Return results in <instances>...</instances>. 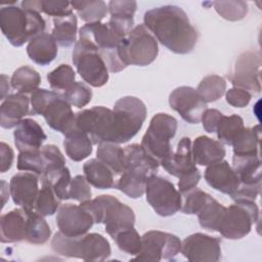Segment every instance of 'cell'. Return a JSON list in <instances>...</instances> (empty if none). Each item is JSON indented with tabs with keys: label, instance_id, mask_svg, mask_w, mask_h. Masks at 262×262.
Returning a JSON list of instances; mask_svg holds the SVG:
<instances>
[{
	"label": "cell",
	"instance_id": "obj_1",
	"mask_svg": "<svg viewBox=\"0 0 262 262\" xmlns=\"http://www.w3.org/2000/svg\"><path fill=\"white\" fill-rule=\"evenodd\" d=\"M143 23L154 37L174 53L187 54L198 42V31L186 12L177 5H162L147 10Z\"/></svg>",
	"mask_w": 262,
	"mask_h": 262
},
{
	"label": "cell",
	"instance_id": "obj_2",
	"mask_svg": "<svg viewBox=\"0 0 262 262\" xmlns=\"http://www.w3.org/2000/svg\"><path fill=\"white\" fill-rule=\"evenodd\" d=\"M159 162L152 159L140 144H129L124 148V171L116 188L131 199H138L145 192L149 176L159 171Z\"/></svg>",
	"mask_w": 262,
	"mask_h": 262
},
{
	"label": "cell",
	"instance_id": "obj_3",
	"mask_svg": "<svg viewBox=\"0 0 262 262\" xmlns=\"http://www.w3.org/2000/svg\"><path fill=\"white\" fill-rule=\"evenodd\" d=\"M0 28L12 46L20 47L44 33L46 23L36 10L8 5L0 9Z\"/></svg>",
	"mask_w": 262,
	"mask_h": 262
},
{
	"label": "cell",
	"instance_id": "obj_4",
	"mask_svg": "<svg viewBox=\"0 0 262 262\" xmlns=\"http://www.w3.org/2000/svg\"><path fill=\"white\" fill-rule=\"evenodd\" d=\"M30 101V115L43 116L51 129L66 135L75 128L76 114L61 93L38 88L31 94Z\"/></svg>",
	"mask_w": 262,
	"mask_h": 262
},
{
	"label": "cell",
	"instance_id": "obj_5",
	"mask_svg": "<svg viewBox=\"0 0 262 262\" xmlns=\"http://www.w3.org/2000/svg\"><path fill=\"white\" fill-rule=\"evenodd\" d=\"M51 249L63 257L98 262L106 260L112 253L108 241L96 232L67 236L58 231L52 237Z\"/></svg>",
	"mask_w": 262,
	"mask_h": 262
},
{
	"label": "cell",
	"instance_id": "obj_6",
	"mask_svg": "<svg viewBox=\"0 0 262 262\" xmlns=\"http://www.w3.org/2000/svg\"><path fill=\"white\" fill-rule=\"evenodd\" d=\"M93 218L94 223H103L112 236L123 229L134 227L135 214L127 205L111 194H101L80 204Z\"/></svg>",
	"mask_w": 262,
	"mask_h": 262
},
{
	"label": "cell",
	"instance_id": "obj_7",
	"mask_svg": "<svg viewBox=\"0 0 262 262\" xmlns=\"http://www.w3.org/2000/svg\"><path fill=\"white\" fill-rule=\"evenodd\" d=\"M114 143H125L141 129L146 118L145 104L135 96H124L118 99L113 108Z\"/></svg>",
	"mask_w": 262,
	"mask_h": 262
},
{
	"label": "cell",
	"instance_id": "obj_8",
	"mask_svg": "<svg viewBox=\"0 0 262 262\" xmlns=\"http://www.w3.org/2000/svg\"><path fill=\"white\" fill-rule=\"evenodd\" d=\"M119 56L126 66L145 67L158 56L159 47L154 35L143 24L135 26L119 43Z\"/></svg>",
	"mask_w": 262,
	"mask_h": 262
},
{
	"label": "cell",
	"instance_id": "obj_9",
	"mask_svg": "<svg viewBox=\"0 0 262 262\" xmlns=\"http://www.w3.org/2000/svg\"><path fill=\"white\" fill-rule=\"evenodd\" d=\"M79 39L91 44L104 60L108 72L119 73L127 67L119 56V39L111 30L107 24L92 23L86 24L79 30Z\"/></svg>",
	"mask_w": 262,
	"mask_h": 262
},
{
	"label": "cell",
	"instance_id": "obj_10",
	"mask_svg": "<svg viewBox=\"0 0 262 262\" xmlns=\"http://www.w3.org/2000/svg\"><path fill=\"white\" fill-rule=\"evenodd\" d=\"M177 131V121L174 117L159 113L156 114L142 137L140 145L159 164L172 151L170 140Z\"/></svg>",
	"mask_w": 262,
	"mask_h": 262
},
{
	"label": "cell",
	"instance_id": "obj_11",
	"mask_svg": "<svg viewBox=\"0 0 262 262\" xmlns=\"http://www.w3.org/2000/svg\"><path fill=\"white\" fill-rule=\"evenodd\" d=\"M73 63L81 78L92 87H101L108 81V69L98 51L88 42L79 39L74 46Z\"/></svg>",
	"mask_w": 262,
	"mask_h": 262
},
{
	"label": "cell",
	"instance_id": "obj_12",
	"mask_svg": "<svg viewBox=\"0 0 262 262\" xmlns=\"http://www.w3.org/2000/svg\"><path fill=\"white\" fill-rule=\"evenodd\" d=\"M258 218L259 209L255 202H234L225 208L217 231L225 238L239 239L250 233Z\"/></svg>",
	"mask_w": 262,
	"mask_h": 262
},
{
	"label": "cell",
	"instance_id": "obj_13",
	"mask_svg": "<svg viewBox=\"0 0 262 262\" xmlns=\"http://www.w3.org/2000/svg\"><path fill=\"white\" fill-rule=\"evenodd\" d=\"M145 198L155 212L162 217H169L181 209L182 195L168 179L154 174L145 184Z\"/></svg>",
	"mask_w": 262,
	"mask_h": 262
},
{
	"label": "cell",
	"instance_id": "obj_14",
	"mask_svg": "<svg viewBox=\"0 0 262 262\" xmlns=\"http://www.w3.org/2000/svg\"><path fill=\"white\" fill-rule=\"evenodd\" d=\"M114 113L105 106L98 105L78 112L75 127L87 133L93 144L112 142Z\"/></svg>",
	"mask_w": 262,
	"mask_h": 262
},
{
	"label": "cell",
	"instance_id": "obj_15",
	"mask_svg": "<svg viewBox=\"0 0 262 262\" xmlns=\"http://www.w3.org/2000/svg\"><path fill=\"white\" fill-rule=\"evenodd\" d=\"M181 244L175 234L149 230L141 236V250L133 260L152 262L173 260L180 253Z\"/></svg>",
	"mask_w": 262,
	"mask_h": 262
},
{
	"label": "cell",
	"instance_id": "obj_16",
	"mask_svg": "<svg viewBox=\"0 0 262 262\" xmlns=\"http://www.w3.org/2000/svg\"><path fill=\"white\" fill-rule=\"evenodd\" d=\"M262 66L259 51H246L236 58L232 73L228 76L231 84L255 94L261 91L260 69Z\"/></svg>",
	"mask_w": 262,
	"mask_h": 262
},
{
	"label": "cell",
	"instance_id": "obj_17",
	"mask_svg": "<svg viewBox=\"0 0 262 262\" xmlns=\"http://www.w3.org/2000/svg\"><path fill=\"white\" fill-rule=\"evenodd\" d=\"M169 104L189 124L200 123L203 113L207 110V103L200 97L196 89L189 86L174 89L169 96Z\"/></svg>",
	"mask_w": 262,
	"mask_h": 262
},
{
	"label": "cell",
	"instance_id": "obj_18",
	"mask_svg": "<svg viewBox=\"0 0 262 262\" xmlns=\"http://www.w3.org/2000/svg\"><path fill=\"white\" fill-rule=\"evenodd\" d=\"M220 238L196 232L184 238L181 254L192 262H217L221 258Z\"/></svg>",
	"mask_w": 262,
	"mask_h": 262
},
{
	"label": "cell",
	"instance_id": "obj_19",
	"mask_svg": "<svg viewBox=\"0 0 262 262\" xmlns=\"http://www.w3.org/2000/svg\"><path fill=\"white\" fill-rule=\"evenodd\" d=\"M94 224L92 216L81 206L64 204L58 208L56 225L67 236H80L88 232Z\"/></svg>",
	"mask_w": 262,
	"mask_h": 262
},
{
	"label": "cell",
	"instance_id": "obj_20",
	"mask_svg": "<svg viewBox=\"0 0 262 262\" xmlns=\"http://www.w3.org/2000/svg\"><path fill=\"white\" fill-rule=\"evenodd\" d=\"M39 175L33 172H20L13 175L9 182V192L15 205L25 210H34L39 193Z\"/></svg>",
	"mask_w": 262,
	"mask_h": 262
},
{
	"label": "cell",
	"instance_id": "obj_21",
	"mask_svg": "<svg viewBox=\"0 0 262 262\" xmlns=\"http://www.w3.org/2000/svg\"><path fill=\"white\" fill-rule=\"evenodd\" d=\"M160 165L172 176L181 177L182 175L196 169L191 152V141L188 137H182L176 146V149L169 154Z\"/></svg>",
	"mask_w": 262,
	"mask_h": 262
},
{
	"label": "cell",
	"instance_id": "obj_22",
	"mask_svg": "<svg viewBox=\"0 0 262 262\" xmlns=\"http://www.w3.org/2000/svg\"><path fill=\"white\" fill-rule=\"evenodd\" d=\"M205 180L214 189L231 195L239 185V179L233 168L226 161L207 166Z\"/></svg>",
	"mask_w": 262,
	"mask_h": 262
},
{
	"label": "cell",
	"instance_id": "obj_23",
	"mask_svg": "<svg viewBox=\"0 0 262 262\" xmlns=\"http://www.w3.org/2000/svg\"><path fill=\"white\" fill-rule=\"evenodd\" d=\"M30 98L27 94H8L0 105V125L4 129L16 127L25 116L30 115Z\"/></svg>",
	"mask_w": 262,
	"mask_h": 262
},
{
	"label": "cell",
	"instance_id": "obj_24",
	"mask_svg": "<svg viewBox=\"0 0 262 262\" xmlns=\"http://www.w3.org/2000/svg\"><path fill=\"white\" fill-rule=\"evenodd\" d=\"M14 144L18 151L38 150L47 139L43 128L33 119H23L13 131Z\"/></svg>",
	"mask_w": 262,
	"mask_h": 262
},
{
	"label": "cell",
	"instance_id": "obj_25",
	"mask_svg": "<svg viewBox=\"0 0 262 262\" xmlns=\"http://www.w3.org/2000/svg\"><path fill=\"white\" fill-rule=\"evenodd\" d=\"M27 214L23 208L13 209L0 218V241L3 244L18 243L26 238Z\"/></svg>",
	"mask_w": 262,
	"mask_h": 262
},
{
	"label": "cell",
	"instance_id": "obj_26",
	"mask_svg": "<svg viewBox=\"0 0 262 262\" xmlns=\"http://www.w3.org/2000/svg\"><path fill=\"white\" fill-rule=\"evenodd\" d=\"M193 161L200 166H209L224 159L226 150L223 144L208 136L196 137L191 144Z\"/></svg>",
	"mask_w": 262,
	"mask_h": 262
},
{
	"label": "cell",
	"instance_id": "obj_27",
	"mask_svg": "<svg viewBox=\"0 0 262 262\" xmlns=\"http://www.w3.org/2000/svg\"><path fill=\"white\" fill-rule=\"evenodd\" d=\"M57 51V43L54 37L52 34L45 32L31 39L27 46L30 59L42 67L51 63L55 59Z\"/></svg>",
	"mask_w": 262,
	"mask_h": 262
},
{
	"label": "cell",
	"instance_id": "obj_28",
	"mask_svg": "<svg viewBox=\"0 0 262 262\" xmlns=\"http://www.w3.org/2000/svg\"><path fill=\"white\" fill-rule=\"evenodd\" d=\"M41 154L44 162V172L41 176L42 184L51 185L67 168L66 159L59 148L54 144L42 146Z\"/></svg>",
	"mask_w": 262,
	"mask_h": 262
},
{
	"label": "cell",
	"instance_id": "obj_29",
	"mask_svg": "<svg viewBox=\"0 0 262 262\" xmlns=\"http://www.w3.org/2000/svg\"><path fill=\"white\" fill-rule=\"evenodd\" d=\"M92 141L87 133L75 127L64 135L63 147L67 156L74 162H81L92 152Z\"/></svg>",
	"mask_w": 262,
	"mask_h": 262
},
{
	"label": "cell",
	"instance_id": "obj_30",
	"mask_svg": "<svg viewBox=\"0 0 262 262\" xmlns=\"http://www.w3.org/2000/svg\"><path fill=\"white\" fill-rule=\"evenodd\" d=\"M232 168L237 174L241 184H261L260 156H233Z\"/></svg>",
	"mask_w": 262,
	"mask_h": 262
},
{
	"label": "cell",
	"instance_id": "obj_31",
	"mask_svg": "<svg viewBox=\"0 0 262 262\" xmlns=\"http://www.w3.org/2000/svg\"><path fill=\"white\" fill-rule=\"evenodd\" d=\"M83 172L90 185L98 189H108L116 186L113 171L98 159H91L83 166Z\"/></svg>",
	"mask_w": 262,
	"mask_h": 262
},
{
	"label": "cell",
	"instance_id": "obj_32",
	"mask_svg": "<svg viewBox=\"0 0 262 262\" xmlns=\"http://www.w3.org/2000/svg\"><path fill=\"white\" fill-rule=\"evenodd\" d=\"M25 211L27 214L25 241L33 245L45 244L51 235V229L48 223L43 218V216L38 214L35 210Z\"/></svg>",
	"mask_w": 262,
	"mask_h": 262
},
{
	"label": "cell",
	"instance_id": "obj_33",
	"mask_svg": "<svg viewBox=\"0 0 262 262\" xmlns=\"http://www.w3.org/2000/svg\"><path fill=\"white\" fill-rule=\"evenodd\" d=\"M260 138L261 130L259 125L251 128H245L232 143L233 156H260Z\"/></svg>",
	"mask_w": 262,
	"mask_h": 262
},
{
	"label": "cell",
	"instance_id": "obj_34",
	"mask_svg": "<svg viewBox=\"0 0 262 262\" xmlns=\"http://www.w3.org/2000/svg\"><path fill=\"white\" fill-rule=\"evenodd\" d=\"M77 17L74 13L54 17L52 36L56 43L61 47H70L76 43L77 36Z\"/></svg>",
	"mask_w": 262,
	"mask_h": 262
},
{
	"label": "cell",
	"instance_id": "obj_35",
	"mask_svg": "<svg viewBox=\"0 0 262 262\" xmlns=\"http://www.w3.org/2000/svg\"><path fill=\"white\" fill-rule=\"evenodd\" d=\"M40 83L41 77L39 73L29 66H23L16 69L10 79L11 87L17 93L21 94H32L38 89Z\"/></svg>",
	"mask_w": 262,
	"mask_h": 262
},
{
	"label": "cell",
	"instance_id": "obj_36",
	"mask_svg": "<svg viewBox=\"0 0 262 262\" xmlns=\"http://www.w3.org/2000/svg\"><path fill=\"white\" fill-rule=\"evenodd\" d=\"M97 159L106 165L115 175H121L124 171V148L118 143L102 142L98 144Z\"/></svg>",
	"mask_w": 262,
	"mask_h": 262
},
{
	"label": "cell",
	"instance_id": "obj_37",
	"mask_svg": "<svg viewBox=\"0 0 262 262\" xmlns=\"http://www.w3.org/2000/svg\"><path fill=\"white\" fill-rule=\"evenodd\" d=\"M71 5L77 11L81 19L87 24L100 23L108 11L105 2L102 0L72 1Z\"/></svg>",
	"mask_w": 262,
	"mask_h": 262
},
{
	"label": "cell",
	"instance_id": "obj_38",
	"mask_svg": "<svg viewBox=\"0 0 262 262\" xmlns=\"http://www.w3.org/2000/svg\"><path fill=\"white\" fill-rule=\"evenodd\" d=\"M23 8L33 9L38 12H44L47 15L60 17L73 13L71 2L68 1H52V0H31L20 3Z\"/></svg>",
	"mask_w": 262,
	"mask_h": 262
},
{
	"label": "cell",
	"instance_id": "obj_39",
	"mask_svg": "<svg viewBox=\"0 0 262 262\" xmlns=\"http://www.w3.org/2000/svg\"><path fill=\"white\" fill-rule=\"evenodd\" d=\"M245 129L243 119L237 115L231 116H222L216 133L219 141L221 143L232 145L234 140L238 137V135Z\"/></svg>",
	"mask_w": 262,
	"mask_h": 262
},
{
	"label": "cell",
	"instance_id": "obj_40",
	"mask_svg": "<svg viewBox=\"0 0 262 262\" xmlns=\"http://www.w3.org/2000/svg\"><path fill=\"white\" fill-rule=\"evenodd\" d=\"M226 91V82L224 78L218 75H210L202 79L196 92L206 102H213L221 98Z\"/></svg>",
	"mask_w": 262,
	"mask_h": 262
},
{
	"label": "cell",
	"instance_id": "obj_41",
	"mask_svg": "<svg viewBox=\"0 0 262 262\" xmlns=\"http://www.w3.org/2000/svg\"><path fill=\"white\" fill-rule=\"evenodd\" d=\"M225 208L214 198H210L198 214L200 225L210 231H217Z\"/></svg>",
	"mask_w": 262,
	"mask_h": 262
},
{
	"label": "cell",
	"instance_id": "obj_42",
	"mask_svg": "<svg viewBox=\"0 0 262 262\" xmlns=\"http://www.w3.org/2000/svg\"><path fill=\"white\" fill-rule=\"evenodd\" d=\"M60 205V200L49 184H42L35 202L34 210L43 217L53 215Z\"/></svg>",
	"mask_w": 262,
	"mask_h": 262
},
{
	"label": "cell",
	"instance_id": "obj_43",
	"mask_svg": "<svg viewBox=\"0 0 262 262\" xmlns=\"http://www.w3.org/2000/svg\"><path fill=\"white\" fill-rule=\"evenodd\" d=\"M76 74L69 64H59L56 69L47 74V81L55 92L66 91L75 83Z\"/></svg>",
	"mask_w": 262,
	"mask_h": 262
},
{
	"label": "cell",
	"instance_id": "obj_44",
	"mask_svg": "<svg viewBox=\"0 0 262 262\" xmlns=\"http://www.w3.org/2000/svg\"><path fill=\"white\" fill-rule=\"evenodd\" d=\"M182 195L181 212L187 215H198L206 203L209 201L211 195L202 189L194 187Z\"/></svg>",
	"mask_w": 262,
	"mask_h": 262
},
{
	"label": "cell",
	"instance_id": "obj_45",
	"mask_svg": "<svg viewBox=\"0 0 262 262\" xmlns=\"http://www.w3.org/2000/svg\"><path fill=\"white\" fill-rule=\"evenodd\" d=\"M213 4L217 13L226 20H241L248 13V3L245 1H215Z\"/></svg>",
	"mask_w": 262,
	"mask_h": 262
},
{
	"label": "cell",
	"instance_id": "obj_46",
	"mask_svg": "<svg viewBox=\"0 0 262 262\" xmlns=\"http://www.w3.org/2000/svg\"><path fill=\"white\" fill-rule=\"evenodd\" d=\"M113 239L116 242L118 248L127 254L137 255L141 250V236L134 227L117 232Z\"/></svg>",
	"mask_w": 262,
	"mask_h": 262
},
{
	"label": "cell",
	"instance_id": "obj_47",
	"mask_svg": "<svg viewBox=\"0 0 262 262\" xmlns=\"http://www.w3.org/2000/svg\"><path fill=\"white\" fill-rule=\"evenodd\" d=\"M16 167L19 171L33 172L41 177L44 172V162L41 149L19 151Z\"/></svg>",
	"mask_w": 262,
	"mask_h": 262
},
{
	"label": "cell",
	"instance_id": "obj_48",
	"mask_svg": "<svg viewBox=\"0 0 262 262\" xmlns=\"http://www.w3.org/2000/svg\"><path fill=\"white\" fill-rule=\"evenodd\" d=\"M62 97L73 106L81 108L87 105L92 98L91 89L82 82H75L68 90L63 91Z\"/></svg>",
	"mask_w": 262,
	"mask_h": 262
},
{
	"label": "cell",
	"instance_id": "obj_49",
	"mask_svg": "<svg viewBox=\"0 0 262 262\" xmlns=\"http://www.w3.org/2000/svg\"><path fill=\"white\" fill-rule=\"evenodd\" d=\"M112 18L123 20H134V13L137 8L136 1L133 0H112L107 4Z\"/></svg>",
	"mask_w": 262,
	"mask_h": 262
},
{
	"label": "cell",
	"instance_id": "obj_50",
	"mask_svg": "<svg viewBox=\"0 0 262 262\" xmlns=\"http://www.w3.org/2000/svg\"><path fill=\"white\" fill-rule=\"evenodd\" d=\"M91 195H92V192H91L90 184L86 180L85 176L83 175L75 176L71 181V185L69 189V199L82 203L90 200Z\"/></svg>",
	"mask_w": 262,
	"mask_h": 262
},
{
	"label": "cell",
	"instance_id": "obj_51",
	"mask_svg": "<svg viewBox=\"0 0 262 262\" xmlns=\"http://www.w3.org/2000/svg\"><path fill=\"white\" fill-rule=\"evenodd\" d=\"M261 189V184H241L230 195L234 202H255Z\"/></svg>",
	"mask_w": 262,
	"mask_h": 262
},
{
	"label": "cell",
	"instance_id": "obj_52",
	"mask_svg": "<svg viewBox=\"0 0 262 262\" xmlns=\"http://www.w3.org/2000/svg\"><path fill=\"white\" fill-rule=\"evenodd\" d=\"M252 94L241 88H230L225 93V99L228 104L234 107H245L249 104Z\"/></svg>",
	"mask_w": 262,
	"mask_h": 262
},
{
	"label": "cell",
	"instance_id": "obj_53",
	"mask_svg": "<svg viewBox=\"0 0 262 262\" xmlns=\"http://www.w3.org/2000/svg\"><path fill=\"white\" fill-rule=\"evenodd\" d=\"M71 172L69 168H66L61 175L50 185L56 194V196L62 201V200H69V189L71 185Z\"/></svg>",
	"mask_w": 262,
	"mask_h": 262
},
{
	"label": "cell",
	"instance_id": "obj_54",
	"mask_svg": "<svg viewBox=\"0 0 262 262\" xmlns=\"http://www.w3.org/2000/svg\"><path fill=\"white\" fill-rule=\"evenodd\" d=\"M223 114L216 108H207L202 116L203 128L208 133H214L217 130L218 124L222 118Z\"/></svg>",
	"mask_w": 262,
	"mask_h": 262
},
{
	"label": "cell",
	"instance_id": "obj_55",
	"mask_svg": "<svg viewBox=\"0 0 262 262\" xmlns=\"http://www.w3.org/2000/svg\"><path fill=\"white\" fill-rule=\"evenodd\" d=\"M200 180H201V173L198 168L191 172H188V173L182 175L181 177H179V181H178L179 192L182 194V193L196 187Z\"/></svg>",
	"mask_w": 262,
	"mask_h": 262
},
{
	"label": "cell",
	"instance_id": "obj_56",
	"mask_svg": "<svg viewBox=\"0 0 262 262\" xmlns=\"http://www.w3.org/2000/svg\"><path fill=\"white\" fill-rule=\"evenodd\" d=\"M0 158H1L0 172L5 173L11 168L13 159H14V154L12 148L5 142L0 143Z\"/></svg>",
	"mask_w": 262,
	"mask_h": 262
},
{
	"label": "cell",
	"instance_id": "obj_57",
	"mask_svg": "<svg viewBox=\"0 0 262 262\" xmlns=\"http://www.w3.org/2000/svg\"><path fill=\"white\" fill-rule=\"evenodd\" d=\"M9 79L6 75H1V99L3 100L7 95H8V91H9Z\"/></svg>",
	"mask_w": 262,
	"mask_h": 262
}]
</instances>
